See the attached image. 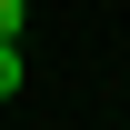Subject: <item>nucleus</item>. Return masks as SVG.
Returning a JSON list of instances; mask_svg holds the SVG:
<instances>
[{
  "mask_svg": "<svg viewBox=\"0 0 130 130\" xmlns=\"http://www.w3.org/2000/svg\"><path fill=\"white\" fill-rule=\"evenodd\" d=\"M30 30V0H0V40H20Z\"/></svg>",
  "mask_w": 130,
  "mask_h": 130,
  "instance_id": "1",
  "label": "nucleus"
},
{
  "mask_svg": "<svg viewBox=\"0 0 130 130\" xmlns=\"http://www.w3.org/2000/svg\"><path fill=\"white\" fill-rule=\"evenodd\" d=\"M20 90V40H0V100Z\"/></svg>",
  "mask_w": 130,
  "mask_h": 130,
  "instance_id": "2",
  "label": "nucleus"
}]
</instances>
